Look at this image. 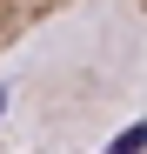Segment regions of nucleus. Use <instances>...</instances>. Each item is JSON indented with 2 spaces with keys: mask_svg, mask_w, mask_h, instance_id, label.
Returning a JSON list of instances; mask_svg holds the SVG:
<instances>
[{
  "mask_svg": "<svg viewBox=\"0 0 147 154\" xmlns=\"http://www.w3.org/2000/svg\"><path fill=\"white\" fill-rule=\"evenodd\" d=\"M60 7H74V0H0V54H14V47L34 27H47Z\"/></svg>",
  "mask_w": 147,
  "mask_h": 154,
  "instance_id": "1",
  "label": "nucleus"
},
{
  "mask_svg": "<svg viewBox=\"0 0 147 154\" xmlns=\"http://www.w3.org/2000/svg\"><path fill=\"white\" fill-rule=\"evenodd\" d=\"M134 7H147V0H134Z\"/></svg>",
  "mask_w": 147,
  "mask_h": 154,
  "instance_id": "2",
  "label": "nucleus"
}]
</instances>
